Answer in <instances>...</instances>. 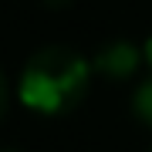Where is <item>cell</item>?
Listing matches in <instances>:
<instances>
[{"label": "cell", "mask_w": 152, "mask_h": 152, "mask_svg": "<svg viewBox=\"0 0 152 152\" xmlns=\"http://www.w3.org/2000/svg\"><path fill=\"white\" fill-rule=\"evenodd\" d=\"M91 61L81 51L64 48V44H48V48L34 51L27 64L20 71V95L24 108L44 115V118H58V115L75 112L85 102L88 88H91Z\"/></svg>", "instance_id": "cell-1"}, {"label": "cell", "mask_w": 152, "mask_h": 152, "mask_svg": "<svg viewBox=\"0 0 152 152\" xmlns=\"http://www.w3.org/2000/svg\"><path fill=\"white\" fill-rule=\"evenodd\" d=\"M142 64V48H135L132 41H108L102 44V48L95 51L91 58V71H98V75L112 78V81H125V78H132Z\"/></svg>", "instance_id": "cell-2"}, {"label": "cell", "mask_w": 152, "mask_h": 152, "mask_svg": "<svg viewBox=\"0 0 152 152\" xmlns=\"http://www.w3.org/2000/svg\"><path fill=\"white\" fill-rule=\"evenodd\" d=\"M132 115H135L145 129H152V78H145V81L132 91Z\"/></svg>", "instance_id": "cell-3"}, {"label": "cell", "mask_w": 152, "mask_h": 152, "mask_svg": "<svg viewBox=\"0 0 152 152\" xmlns=\"http://www.w3.org/2000/svg\"><path fill=\"white\" fill-rule=\"evenodd\" d=\"M7 108H10V85H7V75L0 71V118L7 115Z\"/></svg>", "instance_id": "cell-4"}, {"label": "cell", "mask_w": 152, "mask_h": 152, "mask_svg": "<svg viewBox=\"0 0 152 152\" xmlns=\"http://www.w3.org/2000/svg\"><path fill=\"white\" fill-rule=\"evenodd\" d=\"M142 64H149V71H152V34L145 37V44H142Z\"/></svg>", "instance_id": "cell-5"}, {"label": "cell", "mask_w": 152, "mask_h": 152, "mask_svg": "<svg viewBox=\"0 0 152 152\" xmlns=\"http://www.w3.org/2000/svg\"><path fill=\"white\" fill-rule=\"evenodd\" d=\"M48 4H51V7H58V4H64V0H48Z\"/></svg>", "instance_id": "cell-6"}, {"label": "cell", "mask_w": 152, "mask_h": 152, "mask_svg": "<svg viewBox=\"0 0 152 152\" xmlns=\"http://www.w3.org/2000/svg\"><path fill=\"white\" fill-rule=\"evenodd\" d=\"M0 152H17V149H0Z\"/></svg>", "instance_id": "cell-7"}]
</instances>
